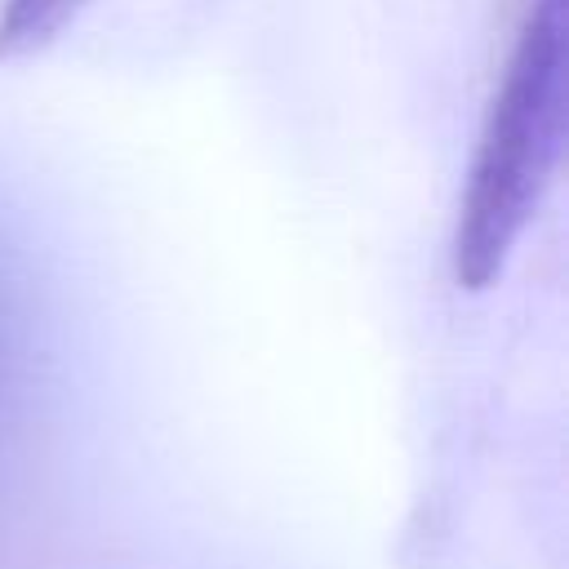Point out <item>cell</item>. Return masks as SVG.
Segmentation results:
<instances>
[{"mask_svg": "<svg viewBox=\"0 0 569 569\" xmlns=\"http://www.w3.org/2000/svg\"><path fill=\"white\" fill-rule=\"evenodd\" d=\"M89 9L93 0H4L0 4V58H31L49 49Z\"/></svg>", "mask_w": 569, "mask_h": 569, "instance_id": "2", "label": "cell"}, {"mask_svg": "<svg viewBox=\"0 0 569 569\" xmlns=\"http://www.w3.org/2000/svg\"><path fill=\"white\" fill-rule=\"evenodd\" d=\"M569 18L565 0H525L507 62L489 93L453 222V280L489 289L547 204L565 156Z\"/></svg>", "mask_w": 569, "mask_h": 569, "instance_id": "1", "label": "cell"}]
</instances>
